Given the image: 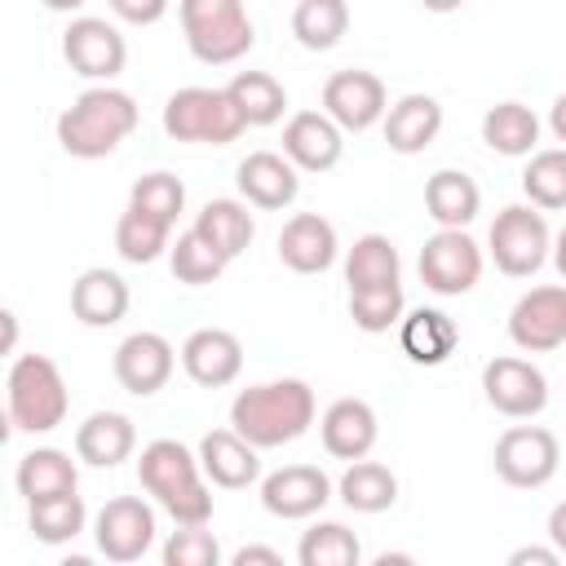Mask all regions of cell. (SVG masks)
I'll use <instances>...</instances> for the list:
<instances>
[{
	"label": "cell",
	"mask_w": 566,
	"mask_h": 566,
	"mask_svg": "<svg viewBox=\"0 0 566 566\" xmlns=\"http://www.w3.org/2000/svg\"><path fill=\"white\" fill-rule=\"evenodd\" d=\"M137 482H142V491L177 526H208V517H212V491L203 482V464L177 438H155V442L142 447V455H137Z\"/></svg>",
	"instance_id": "1"
},
{
	"label": "cell",
	"mask_w": 566,
	"mask_h": 566,
	"mask_svg": "<svg viewBox=\"0 0 566 566\" xmlns=\"http://www.w3.org/2000/svg\"><path fill=\"white\" fill-rule=\"evenodd\" d=\"M310 424H314V389L296 376L248 385L230 402V429H239L256 451L296 442Z\"/></svg>",
	"instance_id": "2"
},
{
	"label": "cell",
	"mask_w": 566,
	"mask_h": 566,
	"mask_svg": "<svg viewBox=\"0 0 566 566\" xmlns=\"http://www.w3.org/2000/svg\"><path fill=\"white\" fill-rule=\"evenodd\" d=\"M137 102L124 88L97 84L84 88L62 115H57V146L71 159H106L124 137L137 128Z\"/></svg>",
	"instance_id": "3"
},
{
	"label": "cell",
	"mask_w": 566,
	"mask_h": 566,
	"mask_svg": "<svg viewBox=\"0 0 566 566\" xmlns=\"http://www.w3.org/2000/svg\"><path fill=\"white\" fill-rule=\"evenodd\" d=\"M4 411L9 429L18 433H53L71 411V394L57 363L44 354H18L4 380Z\"/></svg>",
	"instance_id": "4"
},
{
	"label": "cell",
	"mask_w": 566,
	"mask_h": 566,
	"mask_svg": "<svg viewBox=\"0 0 566 566\" xmlns=\"http://www.w3.org/2000/svg\"><path fill=\"white\" fill-rule=\"evenodd\" d=\"M177 18H181L186 49L203 66H230L256 40L243 0H181L177 4Z\"/></svg>",
	"instance_id": "5"
},
{
	"label": "cell",
	"mask_w": 566,
	"mask_h": 566,
	"mask_svg": "<svg viewBox=\"0 0 566 566\" xmlns=\"http://www.w3.org/2000/svg\"><path fill=\"white\" fill-rule=\"evenodd\" d=\"M243 115L226 88H177L164 102V133L172 142H195V146H230L243 133Z\"/></svg>",
	"instance_id": "6"
},
{
	"label": "cell",
	"mask_w": 566,
	"mask_h": 566,
	"mask_svg": "<svg viewBox=\"0 0 566 566\" xmlns=\"http://www.w3.org/2000/svg\"><path fill=\"white\" fill-rule=\"evenodd\" d=\"M486 248H491V261H495L500 274L531 279L548 261L553 234H548L544 212H535V203H509V208L495 212L491 234H486Z\"/></svg>",
	"instance_id": "7"
},
{
	"label": "cell",
	"mask_w": 566,
	"mask_h": 566,
	"mask_svg": "<svg viewBox=\"0 0 566 566\" xmlns=\"http://www.w3.org/2000/svg\"><path fill=\"white\" fill-rule=\"evenodd\" d=\"M495 473L500 482L517 486V491H535L548 486L557 464H562V447L544 424H513L495 438Z\"/></svg>",
	"instance_id": "8"
},
{
	"label": "cell",
	"mask_w": 566,
	"mask_h": 566,
	"mask_svg": "<svg viewBox=\"0 0 566 566\" xmlns=\"http://www.w3.org/2000/svg\"><path fill=\"white\" fill-rule=\"evenodd\" d=\"M509 340L522 354H553L566 345V283L531 287L509 310Z\"/></svg>",
	"instance_id": "9"
},
{
	"label": "cell",
	"mask_w": 566,
	"mask_h": 566,
	"mask_svg": "<svg viewBox=\"0 0 566 566\" xmlns=\"http://www.w3.org/2000/svg\"><path fill=\"white\" fill-rule=\"evenodd\" d=\"M420 279L438 296H464L482 279V248L464 230H442L424 239L420 248Z\"/></svg>",
	"instance_id": "10"
},
{
	"label": "cell",
	"mask_w": 566,
	"mask_h": 566,
	"mask_svg": "<svg viewBox=\"0 0 566 566\" xmlns=\"http://www.w3.org/2000/svg\"><path fill=\"white\" fill-rule=\"evenodd\" d=\"M93 539L106 562H119V566L137 562L155 544V509L137 495H115L102 504V513L93 522Z\"/></svg>",
	"instance_id": "11"
},
{
	"label": "cell",
	"mask_w": 566,
	"mask_h": 566,
	"mask_svg": "<svg viewBox=\"0 0 566 566\" xmlns=\"http://www.w3.org/2000/svg\"><path fill=\"white\" fill-rule=\"evenodd\" d=\"M482 394L509 420H531V416H539L548 407V380H544V371L535 363H526V358H513V354L491 358L482 367Z\"/></svg>",
	"instance_id": "12"
},
{
	"label": "cell",
	"mask_w": 566,
	"mask_h": 566,
	"mask_svg": "<svg viewBox=\"0 0 566 566\" xmlns=\"http://www.w3.org/2000/svg\"><path fill=\"white\" fill-rule=\"evenodd\" d=\"M62 57L75 75L84 80H115L128 62V44L124 35L106 22V18H71V27L62 31Z\"/></svg>",
	"instance_id": "13"
},
{
	"label": "cell",
	"mask_w": 566,
	"mask_h": 566,
	"mask_svg": "<svg viewBox=\"0 0 566 566\" xmlns=\"http://www.w3.org/2000/svg\"><path fill=\"white\" fill-rule=\"evenodd\" d=\"M323 111H327L345 133H367L371 124L385 119L389 97H385L380 75L354 66V71L327 75V84H323Z\"/></svg>",
	"instance_id": "14"
},
{
	"label": "cell",
	"mask_w": 566,
	"mask_h": 566,
	"mask_svg": "<svg viewBox=\"0 0 566 566\" xmlns=\"http://www.w3.org/2000/svg\"><path fill=\"white\" fill-rule=\"evenodd\" d=\"M115 380L124 394L133 398H150L168 385L172 367H177V349L159 336V332H133L115 345Z\"/></svg>",
	"instance_id": "15"
},
{
	"label": "cell",
	"mask_w": 566,
	"mask_h": 566,
	"mask_svg": "<svg viewBox=\"0 0 566 566\" xmlns=\"http://www.w3.org/2000/svg\"><path fill=\"white\" fill-rule=\"evenodd\" d=\"M327 500H332V478L318 464H283L270 478H261V504L283 522L314 517Z\"/></svg>",
	"instance_id": "16"
},
{
	"label": "cell",
	"mask_w": 566,
	"mask_h": 566,
	"mask_svg": "<svg viewBox=\"0 0 566 566\" xmlns=\"http://www.w3.org/2000/svg\"><path fill=\"white\" fill-rule=\"evenodd\" d=\"M283 155L301 172H327L345 155V128L327 111H296L283 124Z\"/></svg>",
	"instance_id": "17"
},
{
	"label": "cell",
	"mask_w": 566,
	"mask_h": 566,
	"mask_svg": "<svg viewBox=\"0 0 566 566\" xmlns=\"http://www.w3.org/2000/svg\"><path fill=\"white\" fill-rule=\"evenodd\" d=\"M181 367L199 389H226L243 371V345L226 327H199L181 345Z\"/></svg>",
	"instance_id": "18"
},
{
	"label": "cell",
	"mask_w": 566,
	"mask_h": 566,
	"mask_svg": "<svg viewBox=\"0 0 566 566\" xmlns=\"http://www.w3.org/2000/svg\"><path fill=\"white\" fill-rule=\"evenodd\" d=\"M199 464L203 478L221 491H243L261 478V455L239 429H208L199 438Z\"/></svg>",
	"instance_id": "19"
},
{
	"label": "cell",
	"mask_w": 566,
	"mask_h": 566,
	"mask_svg": "<svg viewBox=\"0 0 566 566\" xmlns=\"http://www.w3.org/2000/svg\"><path fill=\"white\" fill-rule=\"evenodd\" d=\"M301 168L287 159V155H274V150H252L243 164H239V195L252 203V208H265V212H279L287 208L296 195H301Z\"/></svg>",
	"instance_id": "20"
},
{
	"label": "cell",
	"mask_w": 566,
	"mask_h": 566,
	"mask_svg": "<svg viewBox=\"0 0 566 566\" xmlns=\"http://www.w3.org/2000/svg\"><path fill=\"white\" fill-rule=\"evenodd\" d=\"M318 433H323V451L336 455V460H363L376 438H380V420L371 411V402L363 398H336L323 420H318Z\"/></svg>",
	"instance_id": "21"
},
{
	"label": "cell",
	"mask_w": 566,
	"mask_h": 566,
	"mask_svg": "<svg viewBox=\"0 0 566 566\" xmlns=\"http://www.w3.org/2000/svg\"><path fill=\"white\" fill-rule=\"evenodd\" d=\"M336 226L318 212H296L279 230V261L296 274H323L336 261Z\"/></svg>",
	"instance_id": "22"
},
{
	"label": "cell",
	"mask_w": 566,
	"mask_h": 566,
	"mask_svg": "<svg viewBox=\"0 0 566 566\" xmlns=\"http://www.w3.org/2000/svg\"><path fill=\"white\" fill-rule=\"evenodd\" d=\"M385 142L394 155H420L442 133V106L429 93H407L385 111Z\"/></svg>",
	"instance_id": "23"
},
{
	"label": "cell",
	"mask_w": 566,
	"mask_h": 566,
	"mask_svg": "<svg viewBox=\"0 0 566 566\" xmlns=\"http://www.w3.org/2000/svg\"><path fill=\"white\" fill-rule=\"evenodd\" d=\"M128 283L106 265H93L71 283V314L84 327H115L128 314Z\"/></svg>",
	"instance_id": "24"
},
{
	"label": "cell",
	"mask_w": 566,
	"mask_h": 566,
	"mask_svg": "<svg viewBox=\"0 0 566 566\" xmlns=\"http://www.w3.org/2000/svg\"><path fill=\"white\" fill-rule=\"evenodd\" d=\"M137 447V429L124 411H93L80 429H75V455L93 469H115L133 455Z\"/></svg>",
	"instance_id": "25"
},
{
	"label": "cell",
	"mask_w": 566,
	"mask_h": 566,
	"mask_svg": "<svg viewBox=\"0 0 566 566\" xmlns=\"http://www.w3.org/2000/svg\"><path fill=\"white\" fill-rule=\"evenodd\" d=\"M398 345L411 363L420 367H438L455 354L460 345V327L451 323V314L442 310H411L402 323H398Z\"/></svg>",
	"instance_id": "26"
},
{
	"label": "cell",
	"mask_w": 566,
	"mask_h": 566,
	"mask_svg": "<svg viewBox=\"0 0 566 566\" xmlns=\"http://www.w3.org/2000/svg\"><path fill=\"white\" fill-rule=\"evenodd\" d=\"M13 482H18V495H22L27 504H40V500H53V495L75 491V486H80V469H75V460H71L66 451H57V447H35V451H27V455L18 460Z\"/></svg>",
	"instance_id": "27"
},
{
	"label": "cell",
	"mask_w": 566,
	"mask_h": 566,
	"mask_svg": "<svg viewBox=\"0 0 566 566\" xmlns=\"http://www.w3.org/2000/svg\"><path fill=\"white\" fill-rule=\"evenodd\" d=\"M424 208L429 217L442 226V230H464L478 208H482V190L469 172L460 168H438L429 181H424Z\"/></svg>",
	"instance_id": "28"
},
{
	"label": "cell",
	"mask_w": 566,
	"mask_h": 566,
	"mask_svg": "<svg viewBox=\"0 0 566 566\" xmlns=\"http://www.w3.org/2000/svg\"><path fill=\"white\" fill-rule=\"evenodd\" d=\"M195 230H199L226 261H234V256L252 243L256 221H252V212H248V199H208V203L195 212Z\"/></svg>",
	"instance_id": "29"
},
{
	"label": "cell",
	"mask_w": 566,
	"mask_h": 566,
	"mask_svg": "<svg viewBox=\"0 0 566 566\" xmlns=\"http://www.w3.org/2000/svg\"><path fill=\"white\" fill-rule=\"evenodd\" d=\"M336 491H340V504L354 509V513H385V509L398 504V478H394V469L380 464V460H367V455L363 460H349V469L340 473Z\"/></svg>",
	"instance_id": "30"
},
{
	"label": "cell",
	"mask_w": 566,
	"mask_h": 566,
	"mask_svg": "<svg viewBox=\"0 0 566 566\" xmlns=\"http://www.w3.org/2000/svg\"><path fill=\"white\" fill-rule=\"evenodd\" d=\"M482 142H486L495 155H509V159L535 155L539 119H535V111L522 106V102H495V106L482 115Z\"/></svg>",
	"instance_id": "31"
},
{
	"label": "cell",
	"mask_w": 566,
	"mask_h": 566,
	"mask_svg": "<svg viewBox=\"0 0 566 566\" xmlns=\"http://www.w3.org/2000/svg\"><path fill=\"white\" fill-rule=\"evenodd\" d=\"M168 234H172V226H168L164 217H155V212L128 203V208L119 212V221H115V252H119L128 265H150V261H159V256L172 248Z\"/></svg>",
	"instance_id": "32"
},
{
	"label": "cell",
	"mask_w": 566,
	"mask_h": 566,
	"mask_svg": "<svg viewBox=\"0 0 566 566\" xmlns=\"http://www.w3.org/2000/svg\"><path fill=\"white\" fill-rule=\"evenodd\" d=\"M226 93L234 97V106H239V115H243L248 128H270L287 111V93H283V84L270 71H239L226 84Z\"/></svg>",
	"instance_id": "33"
},
{
	"label": "cell",
	"mask_w": 566,
	"mask_h": 566,
	"mask_svg": "<svg viewBox=\"0 0 566 566\" xmlns=\"http://www.w3.org/2000/svg\"><path fill=\"white\" fill-rule=\"evenodd\" d=\"M349 31V4L345 0H296L292 9V35L323 53V49H336Z\"/></svg>",
	"instance_id": "34"
},
{
	"label": "cell",
	"mask_w": 566,
	"mask_h": 566,
	"mask_svg": "<svg viewBox=\"0 0 566 566\" xmlns=\"http://www.w3.org/2000/svg\"><path fill=\"white\" fill-rule=\"evenodd\" d=\"M84 522H88V509H84V500L75 491L40 500V504H27V526H31V535L40 544H66V539H75L84 531Z\"/></svg>",
	"instance_id": "35"
},
{
	"label": "cell",
	"mask_w": 566,
	"mask_h": 566,
	"mask_svg": "<svg viewBox=\"0 0 566 566\" xmlns=\"http://www.w3.org/2000/svg\"><path fill=\"white\" fill-rule=\"evenodd\" d=\"M358 557H363V544L340 522H314L296 544L301 566H358Z\"/></svg>",
	"instance_id": "36"
},
{
	"label": "cell",
	"mask_w": 566,
	"mask_h": 566,
	"mask_svg": "<svg viewBox=\"0 0 566 566\" xmlns=\"http://www.w3.org/2000/svg\"><path fill=\"white\" fill-rule=\"evenodd\" d=\"M168 265H172V279L186 283V287H203V283H217L221 270L230 265L195 226L186 234H177V243L168 248Z\"/></svg>",
	"instance_id": "37"
},
{
	"label": "cell",
	"mask_w": 566,
	"mask_h": 566,
	"mask_svg": "<svg viewBox=\"0 0 566 566\" xmlns=\"http://www.w3.org/2000/svg\"><path fill=\"white\" fill-rule=\"evenodd\" d=\"M398 248L385 234H363L354 239L349 256H345V283L349 287H371V283H398Z\"/></svg>",
	"instance_id": "38"
},
{
	"label": "cell",
	"mask_w": 566,
	"mask_h": 566,
	"mask_svg": "<svg viewBox=\"0 0 566 566\" xmlns=\"http://www.w3.org/2000/svg\"><path fill=\"white\" fill-rule=\"evenodd\" d=\"M402 283H371V287H349V318L367 336H380L402 323Z\"/></svg>",
	"instance_id": "39"
},
{
	"label": "cell",
	"mask_w": 566,
	"mask_h": 566,
	"mask_svg": "<svg viewBox=\"0 0 566 566\" xmlns=\"http://www.w3.org/2000/svg\"><path fill=\"white\" fill-rule=\"evenodd\" d=\"M522 190L544 212L566 208V146L535 150L531 164H526V172H522Z\"/></svg>",
	"instance_id": "40"
},
{
	"label": "cell",
	"mask_w": 566,
	"mask_h": 566,
	"mask_svg": "<svg viewBox=\"0 0 566 566\" xmlns=\"http://www.w3.org/2000/svg\"><path fill=\"white\" fill-rule=\"evenodd\" d=\"M128 203H137V208L164 217L168 226H177V217H181V208H186V186H181L172 172H146V177L133 181Z\"/></svg>",
	"instance_id": "41"
},
{
	"label": "cell",
	"mask_w": 566,
	"mask_h": 566,
	"mask_svg": "<svg viewBox=\"0 0 566 566\" xmlns=\"http://www.w3.org/2000/svg\"><path fill=\"white\" fill-rule=\"evenodd\" d=\"M217 562H221V544L203 526H181L164 544V566H217Z\"/></svg>",
	"instance_id": "42"
},
{
	"label": "cell",
	"mask_w": 566,
	"mask_h": 566,
	"mask_svg": "<svg viewBox=\"0 0 566 566\" xmlns=\"http://www.w3.org/2000/svg\"><path fill=\"white\" fill-rule=\"evenodd\" d=\"M106 4H111V13L124 18L128 27H155V22L168 13L172 0H106Z\"/></svg>",
	"instance_id": "43"
},
{
	"label": "cell",
	"mask_w": 566,
	"mask_h": 566,
	"mask_svg": "<svg viewBox=\"0 0 566 566\" xmlns=\"http://www.w3.org/2000/svg\"><path fill=\"white\" fill-rule=\"evenodd\" d=\"M234 566H283V553L279 548H265V544H248L230 557Z\"/></svg>",
	"instance_id": "44"
},
{
	"label": "cell",
	"mask_w": 566,
	"mask_h": 566,
	"mask_svg": "<svg viewBox=\"0 0 566 566\" xmlns=\"http://www.w3.org/2000/svg\"><path fill=\"white\" fill-rule=\"evenodd\" d=\"M526 562H535V566H557L562 553H557V548H539V544H526V548H513V553H509V566H526Z\"/></svg>",
	"instance_id": "45"
},
{
	"label": "cell",
	"mask_w": 566,
	"mask_h": 566,
	"mask_svg": "<svg viewBox=\"0 0 566 566\" xmlns=\"http://www.w3.org/2000/svg\"><path fill=\"white\" fill-rule=\"evenodd\" d=\"M548 539H553V548L566 557V500L553 504V513H548Z\"/></svg>",
	"instance_id": "46"
},
{
	"label": "cell",
	"mask_w": 566,
	"mask_h": 566,
	"mask_svg": "<svg viewBox=\"0 0 566 566\" xmlns=\"http://www.w3.org/2000/svg\"><path fill=\"white\" fill-rule=\"evenodd\" d=\"M548 128H553V137L566 146V93H557V102H553V111H548Z\"/></svg>",
	"instance_id": "47"
},
{
	"label": "cell",
	"mask_w": 566,
	"mask_h": 566,
	"mask_svg": "<svg viewBox=\"0 0 566 566\" xmlns=\"http://www.w3.org/2000/svg\"><path fill=\"white\" fill-rule=\"evenodd\" d=\"M553 265H557V274L566 279V226H562L557 239H553Z\"/></svg>",
	"instance_id": "48"
},
{
	"label": "cell",
	"mask_w": 566,
	"mask_h": 566,
	"mask_svg": "<svg viewBox=\"0 0 566 566\" xmlns=\"http://www.w3.org/2000/svg\"><path fill=\"white\" fill-rule=\"evenodd\" d=\"M44 9H53V13H75V9H84L88 0H40Z\"/></svg>",
	"instance_id": "49"
},
{
	"label": "cell",
	"mask_w": 566,
	"mask_h": 566,
	"mask_svg": "<svg viewBox=\"0 0 566 566\" xmlns=\"http://www.w3.org/2000/svg\"><path fill=\"white\" fill-rule=\"evenodd\" d=\"M420 4H424L429 13H455V9L464 4V0H420Z\"/></svg>",
	"instance_id": "50"
}]
</instances>
